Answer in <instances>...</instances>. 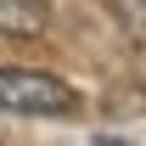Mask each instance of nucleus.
Returning a JSON list of instances; mask_svg holds the SVG:
<instances>
[{
	"label": "nucleus",
	"mask_w": 146,
	"mask_h": 146,
	"mask_svg": "<svg viewBox=\"0 0 146 146\" xmlns=\"http://www.w3.org/2000/svg\"><path fill=\"white\" fill-rule=\"evenodd\" d=\"M79 107V96L39 68H0V112H28V118H62Z\"/></svg>",
	"instance_id": "1"
},
{
	"label": "nucleus",
	"mask_w": 146,
	"mask_h": 146,
	"mask_svg": "<svg viewBox=\"0 0 146 146\" xmlns=\"http://www.w3.org/2000/svg\"><path fill=\"white\" fill-rule=\"evenodd\" d=\"M112 17L135 45H146V0H112Z\"/></svg>",
	"instance_id": "3"
},
{
	"label": "nucleus",
	"mask_w": 146,
	"mask_h": 146,
	"mask_svg": "<svg viewBox=\"0 0 146 146\" xmlns=\"http://www.w3.org/2000/svg\"><path fill=\"white\" fill-rule=\"evenodd\" d=\"M45 23H51L45 0H0V34L6 39H34V34H45Z\"/></svg>",
	"instance_id": "2"
}]
</instances>
